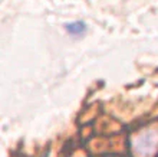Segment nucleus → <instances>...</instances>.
Returning a JSON list of instances; mask_svg holds the SVG:
<instances>
[{
    "instance_id": "nucleus-1",
    "label": "nucleus",
    "mask_w": 158,
    "mask_h": 157,
    "mask_svg": "<svg viewBox=\"0 0 158 157\" xmlns=\"http://www.w3.org/2000/svg\"><path fill=\"white\" fill-rule=\"evenodd\" d=\"M85 25L82 22H75V23H71V25H66V30L72 35H81V33L85 32Z\"/></svg>"
}]
</instances>
